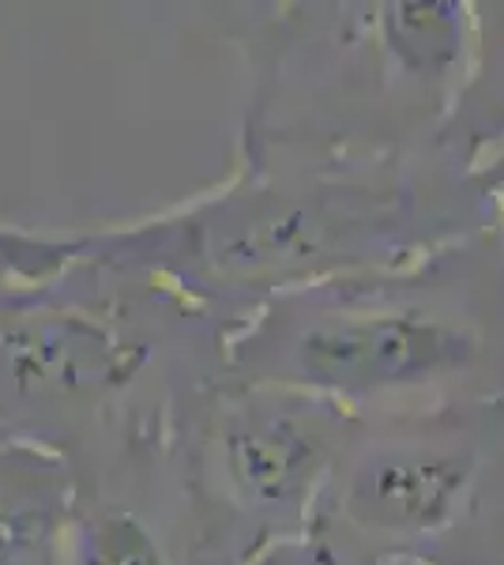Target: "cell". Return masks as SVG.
Segmentation results:
<instances>
[{
	"instance_id": "obj_6",
	"label": "cell",
	"mask_w": 504,
	"mask_h": 565,
	"mask_svg": "<svg viewBox=\"0 0 504 565\" xmlns=\"http://www.w3.org/2000/svg\"><path fill=\"white\" fill-rule=\"evenodd\" d=\"M384 34L399 65L410 72H444L460 53V8L455 4H392Z\"/></svg>"
},
{
	"instance_id": "obj_4",
	"label": "cell",
	"mask_w": 504,
	"mask_h": 565,
	"mask_svg": "<svg viewBox=\"0 0 504 565\" xmlns=\"http://www.w3.org/2000/svg\"><path fill=\"white\" fill-rule=\"evenodd\" d=\"M471 482V460L460 452L388 449L354 471L346 509L377 532H437L455 516Z\"/></svg>"
},
{
	"instance_id": "obj_2",
	"label": "cell",
	"mask_w": 504,
	"mask_h": 565,
	"mask_svg": "<svg viewBox=\"0 0 504 565\" xmlns=\"http://www.w3.org/2000/svg\"><path fill=\"white\" fill-rule=\"evenodd\" d=\"M474 340L460 324L429 313H380L298 328L282 348L287 370L305 385L339 396H373L426 385L463 370Z\"/></svg>"
},
{
	"instance_id": "obj_5",
	"label": "cell",
	"mask_w": 504,
	"mask_h": 565,
	"mask_svg": "<svg viewBox=\"0 0 504 565\" xmlns=\"http://www.w3.org/2000/svg\"><path fill=\"white\" fill-rule=\"evenodd\" d=\"M72 471L31 445L0 441V565H61Z\"/></svg>"
},
{
	"instance_id": "obj_7",
	"label": "cell",
	"mask_w": 504,
	"mask_h": 565,
	"mask_svg": "<svg viewBox=\"0 0 504 565\" xmlns=\"http://www.w3.org/2000/svg\"><path fill=\"white\" fill-rule=\"evenodd\" d=\"M79 231H26L15 223H0V279H42L68 264L76 253Z\"/></svg>"
},
{
	"instance_id": "obj_1",
	"label": "cell",
	"mask_w": 504,
	"mask_h": 565,
	"mask_svg": "<svg viewBox=\"0 0 504 565\" xmlns=\"http://www.w3.org/2000/svg\"><path fill=\"white\" fill-rule=\"evenodd\" d=\"M189 324V298L114 260L90 231L50 276L0 279V441L72 476L159 460L162 373Z\"/></svg>"
},
{
	"instance_id": "obj_3",
	"label": "cell",
	"mask_w": 504,
	"mask_h": 565,
	"mask_svg": "<svg viewBox=\"0 0 504 565\" xmlns=\"http://www.w3.org/2000/svg\"><path fill=\"white\" fill-rule=\"evenodd\" d=\"M215 476L242 513H287L313 494L328 463L317 423L268 396H226L207 423Z\"/></svg>"
}]
</instances>
